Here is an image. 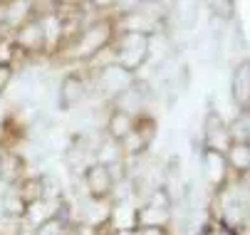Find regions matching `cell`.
Here are the masks:
<instances>
[{
  "instance_id": "cell-1",
  "label": "cell",
  "mask_w": 250,
  "mask_h": 235,
  "mask_svg": "<svg viewBox=\"0 0 250 235\" xmlns=\"http://www.w3.org/2000/svg\"><path fill=\"white\" fill-rule=\"evenodd\" d=\"M117 35V22H114V15H102V18H94L89 20L72 42H67L57 55H62V59H69V62H82V64H89L99 52H104L106 47L112 45Z\"/></svg>"
},
{
  "instance_id": "cell-2",
  "label": "cell",
  "mask_w": 250,
  "mask_h": 235,
  "mask_svg": "<svg viewBox=\"0 0 250 235\" xmlns=\"http://www.w3.org/2000/svg\"><path fill=\"white\" fill-rule=\"evenodd\" d=\"M89 82H92V94H99L102 102L109 104L112 99H117L122 92H126L136 79H134L131 72L122 70L119 64L106 62V64L97 67L94 75H89Z\"/></svg>"
},
{
  "instance_id": "cell-3",
  "label": "cell",
  "mask_w": 250,
  "mask_h": 235,
  "mask_svg": "<svg viewBox=\"0 0 250 235\" xmlns=\"http://www.w3.org/2000/svg\"><path fill=\"white\" fill-rule=\"evenodd\" d=\"M92 97V82L82 72H67L57 84V107L62 112H72L80 104L89 102Z\"/></svg>"
},
{
  "instance_id": "cell-4",
  "label": "cell",
  "mask_w": 250,
  "mask_h": 235,
  "mask_svg": "<svg viewBox=\"0 0 250 235\" xmlns=\"http://www.w3.org/2000/svg\"><path fill=\"white\" fill-rule=\"evenodd\" d=\"M15 52L22 57H35V55H45V38H42V30L38 18H30L27 22H22L18 30H13V38H10Z\"/></svg>"
},
{
  "instance_id": "cell-5",
  "label": "cell",
  "mask_w": 250,
  "mask_h": 235,
  "mask_svg": "<svg viewBox=\"0 0 250 235\" xmlns=\"http://www.w3.org/2000/svg\"><path fill=\"white\" fill-rule=\"evenodd\" d=\"M201 131H203V141H201V149H210V151H218L226 156L228 146L233 144L230 137H228V131H226V119L216 112V109H210L206 112L203 121H201Z\"/></svg>"
},
{
  "instance_id": "cell-6",
  "label": "cell",
  "mask_w": 250,
  "mask_h": 235,
  "mask_svg": "<svg viewBox=\"0 0 250 235\" xmlns=\"http://www.w3.org/2000/svg\"><path fill=\"white\" fill-rule=\"evenodd\" d=\"M201 171H203V181L208 183L210 193L223 188L233 176L226 163V156L218 151H210V149H201Z\"/></svg>"
},
{
  "instance_id": "cell-7",
  "label": "cell",
  "mask_w": 250,
  "mask_h": 235,
  "mask_svg": "<svg viewBox=\"0 0 250 235\" xmlns=\"http://www.w3.org/2000/svg\"><path fill=\"white\" fill-rule=\"evenodd\" d=\"M82 183H84V196L87 198H109L112 200V191H114V178L109 174L106 166L99 163H89L82 171Z\"/></svg>"
},
{
  "instance_id": "cell-8",
  "label": "cell",
  "mask_w": 250,
  "mask_h": 235,
  "mask_svg": "<svg viewBox=\"0 0 250 235\" xmlns=\"http://www.w3.org/2000/svg\"><path fill=\"white\" fill-rule=\"evenodd\" d=\"M230 97L238 112H250V59L243 57L230 77Z\"/></svg>"
},
{
  "instance_id": "cell-9",
  "label": "cell",
  "mask_w": 250,
  "mask_h": 235,
  "mask_svg": "<svg viewBox=\"0 0 250 235\" xmlns=\"http://www.w3.org/2000/svg\"><path fill=\"white\" fill-rule=\"evenodd\" d=\"M25 176H27V161H25V156L15 154V151H3V156H0V186L13 188Z\"/></svg>"
},
{
  "instance_id": "cell-10",
  "label": "cell",
  "mask_w": 250,
  "mask_h": 235,
  "mask_svg": "<svg viewBox=\"0 0 250 235\" xmlns=\"http://www.w3.org/2000/svg\"><path fill=\"white\" fill-rule=\"evenodd\" d=\"M136 200H117L109 213V230H136Z\"/></svg>"
},
{
  "instance_id": "cell-11",
  "label": "cell",
  "mask_w": 250,
  "mask_h": 235,
  "mask_svg": "<svg viewBox=\"0 0 250 235\" xmlns=\"http://www.w3.org/2000/svg\"><path fill=\"white\" fill-rule=\"evenodd\" d=\"M119 161H124L119 141L99 134V139H97V144L92 149V163H99V166H106V169H109V166H114Z\"/></svg>"
},
{
  "instance_id": "cell-12",
  "label": "cell",
  "mask_w": 250,
  "mask_h": 235,
  "mask_svg": "<svg viewBox=\"0 0 250 235\" xmlns=\"http://www.w3.org/2000/svg\"><path fill=\"white\" fill-rule=\"evenodd\" d=\"M171 223H173V211H161L146 203H139L136 230L139 228H171Z\"/></svg>"
},
{
  "instance_id": "cell-13",
  "label": "cell",
  "mask_w": 250,
  "mask_h": 235,
  "mask_svg": "<svg viewBox=\"0 0 250 235\" xmlns=\"http://www.w3.org/2000/svg\"><path fill=\"white\" fill-rule=\"evenodd\" d=\"M134 124H136L134 117H129L124 112H117V109L109 107V114H106V121H104V137H109L114 141H122L126 134L134 129Z\"/></svg>"
},
{
  "instance_id": "cell-14",
  "label": "cell",
  "mask_w": 250,
  "mask_h": 235,
  "mask_svg": "<svg viewBox=\"0 0 250 235\" xmlns=\"http://www.w3.org/2000/svg\"><path fill=\"white\" fill-rule=\"evenodd\" d=\"M226 163L233 176L243 178L250 171V144H230L226 151Z\"/></svg>"
},
{
  "instance_id": "cell-15",
  "label": "cell",
  "mask_w": 250,
  "mask_h": 235,
  "mask_svg": "<svg viewBox=\"0 0 250 235\" xmlns=\"http://www.w3.org/2000/svg\"><path fill=\"white\" fill-rule=\"evenodd\" d=\"M226 131L233 144H250V112H238L230 121H226Z\"/></svg>"
},
{
  "instance_id": "cell-16",
  "label": "cell",
  "mask_w": 250,
  "mask_h": 235,
  "mask_svg": "<svg viewBox=\"0 0 250 235\" xmlns=\"http://www.w3.org/2000/svg\"><path fill=\"white\" fill-rule=\"evenodd\" d=\"M13 191L25 200V206L32 203V200H40L42 198V186H40V174L35 176H25L18 186H13Z\"/></svg>"
},
{
  "instance_id": "cell-17",
  "label": "cell",
  "mask_w": 250,
  "mask_h": 235,
  "mask_svg": "<svg viewBox=\"0 0 250 235\" xmlns=\"http://www.w3.org/2000/svg\"><path fill=\"white\" fill-rule=\"evenodd\" d=\"M144 203L146 206H154V208H161V211H173V196H171V191L161 183V186H156V188H151L149 191V196L144 198Z\"/></svg>"
},
{
  "instance_id": "cell-18",
  "label": "cell",
  "mask_w": 250,
  "mask_h": 235,
  "mask_svg": "<svg viewBox=\"0 0 250 235\" xmlns=\"http://www.w3.org/2000/svg\"><path fill=\"white\" fill-rule=\"evenodd\" d=\"M3 200H5V215L22 220V215H25V200H22L13 188H8V191L3 193Z\"/></svg>"
},
{
  "instance_id": "cell-19",
  "label": "cell",
  "mask_w": 250,
  "mask_h": 235,
  "mask_svg": "<svg viewBox=\"0 0 250 235\" xmlns=\"http://www.w3.org/2000/svg\"><path fill=\"white\" fill-rule=\"evenodd\" d=\"M64 225H67V220L62 215H55V218L40 223L35 230H30V235H62L64 233Z\"/></svg>"
},
{
  "instance_id": "cell-20",
  "label": "cell",
  "mask_w": 250,
  "mask_h": 235,
  "mask_svg": "<svg viewBox=\"0 0 250 235\" xmlns=\"http://www.w3.org/2000/svg\"><path fill=\"white\" fill-rule=\"evenodd\" d=\"M13 82H15V64L3 62V64H0V97L8 94V89L13 87Z\"/></svg>"
},
{
  "instance_id": "cell-21",
  "label": "cell",
  "mask_w": 250,
  "mask_h": 235,
  "mask_svg": "<svg viewBox=\"0 0 250 235\" xmlns=\"http://www.w3.org/2000/svg\"><path fill=\"white\" fill-rule=\"evenodd\" d=\"M136 235H173L171 228H139Z\"/></svg>"
},
{
  "instance_id": "cell-22",
  "label": "cell",
  "mask_w": 250,
  "mask_h": 235,
  "mask_svg": "<svg viewBox=\"0 0 250 235\" xmlns=\"http://www.w3.org/2000/svg\"><path fill=\"white\" fill-rule=\"evenodd\" d=\"M109 235H136V230H109Z\"/></svg>"
},
{
  "instance_id": "cell-23",
  "label": "cell",
  "mask_w": 250,
  "mask_h": 235,
  "mask_svg": "<svg viewBox=\"0 0 250 235\" xmlns=\"http://www.w3.org/2000/svg\"><path fill=\"white\" fill-rule=\"evenodd\" d=\"M0 218H5V200H3V191H0Z\"/></svg>"
},
{
  "instance_id": "cell-24",
  "label": "cell",
  "mask_w": 250,
  "mask_h": 235,
  "mask_svg": "<svg viewBox=\"0 0 250 235\" xmlns=\"http://www.w3.org/2000/svg\"><path fill=\"white\" fill-rule=\"evenodd\" d=\"M3 151H5V149H3V146H0V156H3Z\"/></svg>"
}]
</instances>
